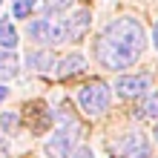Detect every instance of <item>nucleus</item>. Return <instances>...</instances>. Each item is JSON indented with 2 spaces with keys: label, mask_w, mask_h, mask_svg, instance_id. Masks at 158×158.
<instances>
[{
  "label": "nucleus",
  "mask_w": 158,
  "mask_h": 158,
  "mask_svg": "<svg viewBox=\"0 0 158 158\" xmlns=\"http://www.w3.org/2000/svg\"><path fill=\"white\" fill-rule=\"evenodd\" d=\"M152 46H155V52H158V20H155V26H152Z\"/></svg>",
  "instance_id": "obj_18"
},
{
  "label": "nucleus",
  "mask_w": 158,
  "mask_h": 158,
  "mask_svg": "<svg viewBox=\"0 0 158 158\" xmlns=\"http://www.w3.org/2000/svg\"><path fill=\"white\" fill-rule=\"evenodd\" d=\"M17 124H20V115H17V112H3V115H0V129H3L6 135H15Z\"/></svg>",
  "instance_id": "obj_15"
},
{
  "label": "nucleus",
  "mask_w": 158,
  "mask_h": 158,
  "mask_svg": "<svg viewBox=\"0 0 158 158\" xmlns=\"http://www.w3.org/2000/svg\"><path fill=\"white\" fill-rule=\"evenodd\" d=\"M150 86H152L150 75H121L118 83H115V92L127 101H135V98L150 95Z\"/></svg>",
  "instance_id": "obj_6"
},
{
  "label": "nucleus",
  "mask_w": 158,
  "mask_h": 158,
  "mask_svg": "<svg viewBox=\"0 0 158 158\" xmlns=\"http://www.w3.org/2000/svg\"><path fill=\"white\" fill-rule=\"evenodd\" d=\"M112 152H115V158H150L152 147H150V141H147L144 132L132 129V132H124L112 144Z\"/></svg>",
  "instance_id": "obj_4"
},
{
  "label": "nucleus",
  "mask_w": 158,
  "mask_h": 158,
  "mask_svg": "<svg viewBox=\"0 0 158 158\" xmlns=\"http://www.w3.org/2000/svg\"><path fill=\"white\" fill-rule=\"evenodd\" d=\"M152 135H155V144H158V124H155V132H152Z\"/></svg>",
  "instance_id": "obj_20"
},
{
  "label": "nucleus",
  "mask_w": 158,
  "mask_h": 158,
  "mask_svg": "<svg viewBox=\"0 0 158 158\" xmlns=\"http://www.w3.org/2000/svg\"><path fill=\"white\" fill-rule=\"evenodd\" d=\"M109 98H112V92H109V86L101 83V81L86 83V86L78 92V104L83 109V115H89V118H95V115L104 112V109L109 106Z\"/></svg>",
  "instance_id": "obj_3"
},
{
  "label": "nucleus",
  "mask_w": 158,
  "mask_h": 158,
  "mask_svg": "<svg viewBox=\"0 0 158 158\" xmlns=\"http://www.w3.org/2000/svg\"><path fill=\"white\" fill-rule=\"evenodd\" d=\"M17 72H20V58H17L15 52H0V83L9 81V78H15Z\"/></svg>",
  "instance_id": "obj_11"
},
{
  "label": "nucleus",
  "mask_w": 158,
  "mask_h": 158,
  "mask_svg": "<svg viewBox=\"0 0 158 158\" xmlns=\"http://www.w3.org/2000/svg\"><path fill=\"white\" fill-rule=\"evenodd\" d=\"M144 46H147L144 26L135 17H118V20L106 23V29L95 40V58L109 72H124L141 58Z\"/></svg>",
  "instance_id": "obj_1"
},
{
  "label": "nucleus",
  "mask_w": 158,
  "mask_h": 158,
  "mask_svg": "<svg viewBox=\"0 0 158 158\" xmlns=\"http://www.w3.org/2000/svg\"><path fill=\"white\" fill-rule=\"evenodd\" d=\"M75 138H78V127L72 124L69 129L66 127H60V129H55V132L49 135V141L43 144V150L49 158H69L72 152H75Z\"/></svg>",
  "instance_id": "obj_5"
},
{
  "label": "nucleus",
  "mask_w": 158,
  "mask_h": 158,
  "mask_svg": "<svg viewBox=\"0 0 158 158\" xmlns=\"http://www.w3.org/2000/svg\"><path fill=\"white\" fill-rule=\"evenodd\" d=\"M63 23H66V40L78 43L86 38L89 26H92V12L89 9H75L69 17H63Z\"/></svg>",
  "instance_id": "obj_7"
},
{
  "label": "nucleus",
  "mask_w": 158,
  "mask_h": 158,
  "mask_svg": "<svg viewBox=\"0 0 158 158\" xmlns=\"http://www.w3.org/2000/svg\"><path fill=\"white\" fill-rule=\"evenodd\" d=\"M69 158H95V150H92V147H75V152Z\"/></svg>",
  "instance_id": "obj_16"
},
{
  "label": "nucleus",
  "mask_w": 158,
  "mask_h": 158,
  "mask_svg": "<svg viewBox=\"0 0 158 158\" xmlns=\"http://www.w3.org/2000/svg\"><path fill=\"white\" fill-rule=\"evenodd\" d=\"M0 3H3V0H0Z\"/></svg>",
  "instance_id": "obj_21"
},
{
  "label": "nucleus",
  "mask_w": 158,
  "mask_h": 158,
  "mask_svg": "<svg viewBox=\"0 0 158 158\" xmlns=\"http://www.w3.org/2000/svg\"><path fill=\"white\" fill-rule=\"evenodd\" d=\"M83 66H86V58H83L81 52H72V55H66V58H60V60H58L55 72H58L60 78H69V75H78Z\"/></svg>",
  "instance_id": "obj_8"
},
{
  "label": "nucleus",
  "mask_w": 158,
  "mask_h": 158,
  "mask_svg": "<svg viewBox=\"0 0 158 158\" xmlns=\"http://www.w3.org/2000/svg\"><path fill=\"white\" fill-rule=\"evenodd\" d=\"M26 35L35 43L58 46V43H66V23H63V17H38L26 26Z\"/></svg>",
  "instance_id": "obj_2"
},
{
  "label": "nucleus",
  "mask_w": 158,
  "mask_h": 158,
  "mask_svg": "<svg viewBox=\"0 0 158 158\" xmlns=\"http://www.w3.org/2000/svg\"><path fill=\"white\" fill-rule=\"evenodd\" d=\"M75 6V0H40V9L43 15H60V12H69V9Z\"/></svg>",
  "instance_id": "obj_12"
},
{
  "label": "nucleus",
  "mask_w": 158,
  "mask_h": 158,
  "mask_svg": "<svg viewBox=\"0 0 158 158\" xmlns=\"http://www.w3.org/2000/svg\"><path fill=\"white\" fill-rule=\"evenodd\" d=\"M138 115H141V118H155L158 115V95H155V92L147 95V101L141 104V109H138Z\"/></svg>",
  "instance_id": "obj_14"
},
{
  "label": "nucleus",
  "mask_w": 158,
  "mask_h": 158,
  "mask_svg": "<svg viewBox=\"0 0 158 158\" xmlns=\"http://www.w3.org/2000/svg\"><path fill=\"white\" fill-rule=\"evenodd\" d=\"M26 66H29L32 72H43L46 75V72L55 69V58L49 52H29L26 55Z\"/></svg>",
  "instance_id": "obj_10"
},
{
  "label": "nucleus",
  "mask_w": 158,
  "mask_h": 158,
  "mask_svg": "<svg viewBox=\"0 0 158 158\" xmlns=\"http://www.w3.org/2000/svg\"><path fill=\"white\" fill-rule=\"evenodd\" d=\"M40 0H15L12 3V17H17V20H26L35 9H38Z\"/></svg>",
  "instance_id": "obj_13"
},
{
  "label": "nucleus",
  "mask_w": 158,
  "mask_h": 158,
  "mask_svg": "<svg viewBox=\"0 0 158 158\" xmlns=\"http://www.w3.org/2000/svg\"><path fill=\"white\" fill-rule=\"evenodd\" d=\"M6 98H9V86H6V83H0V104H3Z\"/></svg>",
  "instance_id": "obj_19"
},
{
  "label": "nucleus",
  "mask_w": 158,
  "mask_h": 158,
  "mask_svg": "<svg viewBox=\"0 0 158 158\" xmlns=\"http://www.w3.org/2000/svg\"><path fill=\"white\" fill-rule=\"evenodd\" d=\"M17 43H20V35H17L15 23L9 20V17H3V20H0V49L15 52V49H17Z\"/></svg>",
  "instance_id": "obj_9"
},
{
  "label": "nucleus",
  "mask_w": 158,
  "mask_h": 158,
  "mask_svg": "<svg viewBox=\"0 0 158 158\" xmlns=\"http://www.w3.org/2000/svg\"><path fill=\"white\" fill-rule=\"evenodd\" d=\"M0 158H12V150H9L6 141H0Z\"/></svg>",
  "instance_id": "obj_17"
}]
</instances>
